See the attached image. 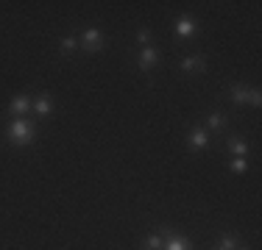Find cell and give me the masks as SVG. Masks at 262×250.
I'll list each match as a JSON object with an SVG mask.
<instances>
[{
    "instance_id": "6da1fadb",
    "label": "cell",
    "mask_w": 262,
    "mask_h": 250,
    "mask_svg": "<svg viewBox=\"0 0 262 250\" xmlns=\"http://www.w3.org/2000/svg\"><path fill=\"white\" fill-rule=\"evenodd\" d=\"M34 122L31 120H11L9 122V131H6V136H9V142L11 145H17V147H23V145H31L34 142Z\"/></svg>"
},
{
    "instance_id": "7a4b0ae2",
    "label": "cell",
    "mask_w": 262,
    "mask_h": 250,
    "mask_svg": "<svg viewBox=\"0 0 262 250\" xmlns=\"http://www.w3.org/2000/svg\"><path fill=\"white\" fill-rule=\"evenodd\" d=\"M137 64H140L142 72H148L151 67L159 64V50L151 47V45H148V47H140V50H137Z\"/></svg>"
},
{
    "instance_id": "3957f363",
    "label": "cell",
    "mask_w": 262,
    "mask_h": 250,
    "mask_svg": "<svg viewBox=\"0 0 262 250\" xmlns=\"http://www.w3.org/2000/svg\"><path fill=\"white\" fill-rule=\"evenodd\" d=\"M81 45H84V50H90V53H98V50H101V45H103L101 31H98V28H86L84 36H81Z\"/></svg>"
},
{
    "instance_id": "277c9868",
    "label": "cell",
    "mask_w": 262,
    "mask_h": 250,
    "mask_svg": "<svg viewBox=\"0 0 262 250\" xmlns=\"http://www.w3.org/2000/svg\"><path fill=\"white\" fill-rule=\"evenodd\" d=\"M28 111H31V100H28V95H17V97L9 103V114L14 117V120H23Z\"/></svg>"
},
{
    "instance_id": "5b68a950",
    "label": "cell",
    "mask_w": 262,
    "mask_h": 250,
    "mask_svg": "<svg viewBox=\"0 0 262 250\" xmlns=\"http://www.w3.org/2000/svg\"><path fill=\"white\" fill-rule=\"evenodd\" d=\"M195 31H198V25L192 17H179L176 20V36L179 39H190V36H195Z\"/></svg>"
},
{
    "instance_id": "8992f818",
    "label": "cell",
    "mask_w": 262,
    "mask_h": 250,
    "mask_svg": "<svg viewBox=\"0 0 262 250\" xmlns=\"http://www.w3.org/2000/svg\"><path fill=\"white\" fill-rule=\"evenodd\" d=\"M187 142H190V147H195V150L209 147V131L207 128H192L190 136H187Z\"/></svg>"
},
{
    "instance_id": "52a82bcc",
    "label": "cell",
    "mask_w": 262,
    "mask_h": 250,
    "mask_svg": "<svg viewBox=\"0 0 262 250\" xmlns=\"http://www.w3.org/2000/svg\"><path fill=\"white\" fill-rule=\"evenodd\" d=\"M31 109H34L36 117H51L53 114V100H51V95H39L34 103H31Z\"/></svg>"
},
{
    "instance_id": "ba28073f",
    "label": "cell",
    "mask_w": 262,
    "mask_h": 250,
    "mask_svg": "<svg viewBox=\"0 0 262 250\" xmlns=\"http://www.w3.org/2000/svg\"><path fill=\"white\" fill-rule=\"evenodd\" d=\"M229 95H232V103L234 106H246L248 97H251V89H248V86H243V84H234L232 89H229Z\"/></svg>"
},
{
    "instance_id": "9c48e42d",
    "label": "cell",
    "mask_w": 262,
    "mask_h": 250,
    "mask_svg": "<svg viewBox=\"0 0 262 250\" xmlns=\"http://www.w3.org/2000/svg\"><path fill=\"white\" fill-rule=\"evenodd\" d=\"M204 67H207L204 56H187V59L182 61V72H201Z\"/></svg>"
},
{
    "instance_id": "30bf717a",
    "label": "cell",
    "mask_w": 262,
    "mask_h": 250,
    "mask_svg": "<svg viewBox=\"0 0 262 250\" xmlns=\"http://www.w3.org/2000/svg\"><path fill=\"white\" fill-rule=\"evenodd\" d=\"M162 250H192V245H190V239H184V236H170Z\"/></svg>"
},
{
    "instance_id": "8fae6325",
    "label": "cell",
    "mask_w": 262,
    "mask_h": 250,
    "mask_svg": "<svg viewBox=\"0 0 262 250\" xmlns=\"http://www.w3.org/2000/svg\"><path fill=\"white\" fill-rule=\"evenodd\" d=\"M229 147H232L234 156H243V159L248 156V142H243V136H232V139H229Z\"/></svg>"
},
{
    "instance_id": "7c38bea8",
    "label": "cell",
    "mask_w": 262,
    "mask_h": 250,
    "mask_svg": "<svg viewBox=\"0 0 262 250\" xmlns=\"http://www.w3.org/2000/svg\"><path fill=\"white\" fill-rule=\"evenodd\" d=\"M223 125H226V117H223L221 111H209V114H207V128H212V131H221Z\"/></svg>"
},
{
    "instance_id": "4fadbf2b",
    "label": "cell",
    "mask_w": 262,
    "mask_h": 250,
    "mask_svg": "<svg viewBox=\"0 0 262 250\" xmlns=\"http://www.w3.org/2000/svg\"><path fill=\"white\" fill-rule=\"evenodd\" d=\"M215 250H237V236L226 234V236H223V239L215 245Z\"/></svg>"
},
{
    "instance_id": "5bb4252c",
    "label": "cell",
    "mask_w": 262,
    "mask_h": 250,
    "mask_svg": "<svg viewBox=\"0 0 262 250\" xmlns=\"http://www.w3.org/2000/svg\"><path fill=\"white\" fill-rule=\"evenodd\" d=\"M142 247H145V250H162V247H165V242H162L159 234H151V236L145 239V245H142Z\"/></svg>"
},
{
    "instance_id": "9a60e30c",
    "label": "cell",
    "mask_w": 262,
    "mask_h": 250,
    "mask_svg": "<svg viewBox=\"0 0 262 250\" xmlns=\"http://www.w3.org/2000/svg\"><path fill=\"white\" fill-rule=\"evenodd\" d=\"M76 50H78L76 36H64V39H61V53H76Z\"/></svg>"
},
{
    "instance_id": "2e32d148",
    "label": "cell",
    "mask_w": 262,
    "mask_h": 250,
    "mask_svg": "<svg viewBox=\"0 0 262 250\" xmlns=\"http://www.w3.org/2000/svg\"><path fill=\"white\" fill-rule=\"evenodd\" d=\"M229 167H232L234 172H248V161L243 159V156H234V159L229 161Z\"/></svg>"
},
{
    "instance_id": "e0dca14e",
    "label": "cell",
    "mask_w": 262,
    "mask_h": 250,
    "mask_svg": "<svg viewBox=\"0 0 262 250\" xmlns=\"http://www.w3.org/2000/svg\"><path fill=\"white\" fill-rule=\"evenodd\" d=\"M148 39H151V31H148V28H142L140 34H137V42H140L142 47H148Z\"/></svg>"
},
{
    "instance_id": "ac0fdd59",
    "label": "cell",
    "mask_w": 262,
    "mask_h": 250,
    "mask_svg": "<svg viewBox=\"0 0 262 250\" xmlns=\"http://www.w3.org/2000/svg\"><path fill=\"white\" fill-rule=\"evenodd\" d=\"M248 103H251V106H259V103H262V95H259V89H251V97H248Z\"/></svg>"
}]
</instances>
